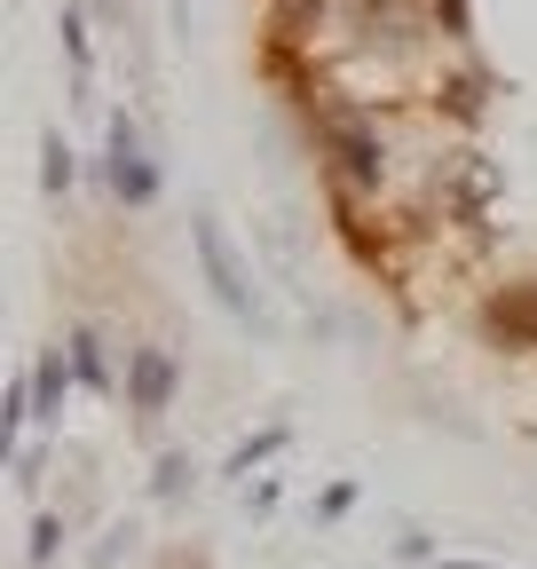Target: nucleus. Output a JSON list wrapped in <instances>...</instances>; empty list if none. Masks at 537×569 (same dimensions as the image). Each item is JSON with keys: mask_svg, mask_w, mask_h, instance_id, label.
<instances>
[{"mask_svg": "<svg viewBox=\"0 0 537 569\" xmlns=\"http://www.w3.org/2000/svg\"><path fill=\"white\" fill-rule=\"evenodd\" d=\"M55 538H63V522L40 515V530H32V561H55Z\"/></svg>", "mask_w": 537, "mask_h": 569, "instance_id": "nucleus-8", "label": "nucleus"}, {"mask_svg": "<svg viewBox=\"0 0 537 569\" xmlns=\"http://www.w3.org/2000/svg\"><path fill=\"white\" fill-rule=\"evenodd\" d=\"M72 372H80L88 388H111V365H103V340H95V325H80V332H72Z\"/></svg>", "mask_w": 537, "mask_h": 569, "instance_id": "nucleus-5", "label": "nucleus"}, {"mask_svg": "<svg viewBox=\"0 0 537 569\" xmlns=\"http://www.w3.org/2000/svg\"><path fill=\"white\" fill-rule=\"evenodd\" d=\"M182 482H190V459H166V467H159V490H166V498H174V490H182Z\"/></svg>", "mask_w": 537, "mask_h": 569, "instance_id": "nucleus-9", "label": "nucleus"}, {"mask_svg": "<svg viewBox=\"0 0 537 569\" xmlns=\"http://www.w3.org/2000/svg\"><path fill=\"white\" fill-rule=\"evenodd\" d=\"M166 403H174V356H166V348H134V356H126V411L159 419Z\"/></svg>", "mask_w": 537, "mask_h": 569, "instance_id": "nucleus-3", "label": "nucleus"}, {"mask_svg": "<svg viewBox=\"0 0 537 569\" xmlns=\"http://www.w3.org/2000/svg\"><path fill=\"white\" fill-rule=\"evenodd\" d=\"M324 134H332V151H341L348 182H356V190H372V182H379V142H372L356 119H324Z\"/></svg>", "mask_w": 537, "mask_h": 569, "instance_id": "nucleus-4", "label": "nucleus"}, {"mask_svg": "<svg viewBox=\"0 0 537 569\" xmlns=\"http://www.w3.org/2000/svg\"><path fill=\"white\" fill-rule=\"evenodd\" d=\"M40 159H48V167H40V182H48V190H72V174H80V167H72V142H63L55 127L40 134Z\"/></svg>", "mask_w": 537, "mask_h": 569, "instance_id": "nucleus-7", "label": "nucleus"}, {"mask_svg": "<svg viewBox=\"0 0 537 569\" xmlns=\"http://www.w3.org/2000/svg\"><path fill=\"white\" fill-rule=\"evenodd\" d=\"M190 246H197V261H206L214 301H222L230 317H261V301H253V277H245V261L230 253V238H222V222H214V213H197V222H190Z\"/></svg>", "mask_w": 537, "mask_h": 569, "instance_id": "nucleus-1", "label": "nucleus"}, {"mask_svg": "<svg viewBox=\"0 0 537 569\" xmlns=\"http://www.w3.org/2000/svg\"><path fill=\"white\" fill-rule=\"evenodd\" d=\"M450 569H466V561H450Z\"/></svg>", "mask_w": 537, "mask_h": 569, "instance_id": "nucleus-10", "label": "nucleus"}, {"mask_svg": "<svg viewBox=\"0 0 537 569\" xmlns=\"http://www.w3.org/2000/svg\"><path fill=\"white\" fill-rule=\"evenodd\" d=\"M111 190H119L126 206H151V198H159V167H151L143 127H134L126 111L111 119Z\"/></svg>", "mask_w": 537, "mask_h": 569, "instance_id": "nucleus-2", "label": "nucleus"}, {"mask_svg": "<svg viewBox=\"0 0 537 569\" xmlns=\"http://www.w3.org/2000/svg\"><path fill=\"white\" fill-rule=\"evenodd\" d=\"M55 403H63V356H40L32 365V419H55Z\"/></svg>", "mask_w": 537, "mask_h": 569, "instance_id": "nucleus-6", "label": "nucleus"}]
</instances>
